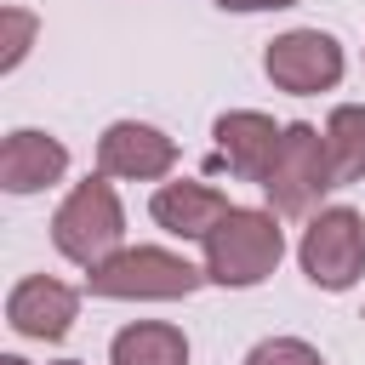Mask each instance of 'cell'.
<instances>
[{"instance_id":"obj_1","label":"cell","mask_w":365,"mask_h":365,"mask_svg":"<svg viewBox=\"0 0 365 365\" xmlns=\"http://www.w3.org/2000/svg\"><path fill=\"white\" fill-rule=\"evenodd\" d=\"M205 245V279L228 285V291H251L262 285L279 257H285V228L279 211H257V205H228V217L200 240Z\"/></svg>"},{"instance_id":"obj_2","label":"cell","mask_w":365,"mask_h":365,"mask_svg":"<svg viewBox=\"0 0 365 365\" xmlns=\"http://www.w3.org/2000/svg\"><path fill=\"white\" fill-rule=\"evenodd\" d=\"M200 285H205V268H194L165 245H120L108 262L86 268V291L114 302H177V297H194Z\"/></svg>"},{"instance_id":"obj_3","label":"cell","mask_w":365,"mask_h":365,"mask_svg":"<svg viewBox=\"0 0 365 365\" xmlns=\"http://www.w3.org/2000/svg\"><path fill=\"white\" fill-rule=\"evenodd\" d=\"M120 240H125V211H120L114 177L97 171V177H86V182H74L68 200L57 205V217H51V245H57L68 262L97 268V262H108V257L120 251Z\"/></svg>"},{"instance_id":"obj_4","label":"cell","mask_w":365,"mask_h":365,"mask_svg":"<svg viewBox=\"0 0 365 365\" xmlns=\"http://www.w3.org/2000/svg\"><path fill=\"white\" fill-rule=\"evenodd\" d=\"M331 188H336V177H331L325 131H319V125H308V120L285 125L279 154H274V165H268V177H262L268 211H279V217H308Z\"/></svg>"},{"instance_id":"obj_5","label":"cell","mask_w":365,"mask_h":365,"mask_svg":"<svg viewBox=\"0 0 365 365\" xmlns=\"http://www.w3.org/2000/svg\"><path fill=\"white\" fill-rule=\"evenodd\" d=\"M297 262H302V274H308L319 291H348V285H359V274H365V217H359L354 205H325V211H314L308 228H302Z\"/></svg>"},{"instance_id":"obj_6","label":"cell","mask_w":365,"mask_h":365,"mask_svg":"<svg viewBox=\"0 0 365 365\" xmlns=\"http://www.w3.org/2000/svg\"><path fill=\"white\" fill-rule=\"evenodd\" d=\"M262 74H268L279 91H297V97L331 91V86L342 80V46H336V34H325V29H285V34L268 40V51H262Z\"/></svg>"},{"instance_id":"obj_7","label":"cell","mask_w":365,"mask_h":365,"mask_svg":"<svg viewBox=\"0 0 365 365\" xmlns=\"http://www.w3.org/2000/svg\"><path fill=\"white\" fill-rule=\"evenodd\" d=\"M177 165V143L148 120H114L97 137V171L114 182H160Z\"/></svg>"},{"instance_id":"obj_8","label":"cell","mask_w":365,"mask_h":365,"mask_svg":"<svg viewBox=\"0 0 365 365\" xmlns=\"http://www.w3.org/2000/svg\"><path fill=\"white\" fill-rule=\"evenodd\" d=\"M74 314H80V291L51 279V274H29L6 297V325L17 336H29V342H63Z\"/></svg>"},{"instance_id":"obj_9","label":"cell","mask_w":365,"mask_h":365,"mask_svg":"<svg viewBox=\"0 0 365 365\" xmlns=\"http://www.w3.org/2000/svg\"><path fill=\"white\" fill-rule=\"evenodd\" d=\"M211 137H217V154H222V165H228L234 177L262 182L268 165H274V154H279L285 125H274V120L257 114V108H228V114H217Z\"/></svg>"},{"instance_id":"obj_10","label":"cell","mask_w":365,"mask_h":365,"mask_svg":"<svg viewBox=\"0 0 365 365\" xmlns=\"http://www.w3.org/2000/svg\"><path fill=\"white\" fill-rule=\"evenodd\" d=\"M63 171H68V148L51 131H34V125L6 131V143H0V188L6 194H40V188L63 182Z\"/></svg>"},{"instance_id":"obj_11","label":"cell","mask_w":365,"mask_h":365,"mask_svg":"<svg viewBox=\"0 0 365 365\" xmlns=\"http://www.w3.org/2000/svg\"><path fill=\"white\" fill-rule=\"evenodd\" d=\"M148 217H154L165 234H177V240H205V234L228 217V194L211 188V182L177 177V182H160V188H154Z\"/></svg>"},{"instance_id":"obj_12","label":"cell","mask_w":365,"mask_h":365,"mask_svg":"<svg viewBox=\"0 0 365 365\" xmlns=\"http://www.w3.org/2000/svg\"><path fill=\"white\" fill-rule=\"evenodd\" d=\"M108 365H188V336L165 319H137V325L114 331Z\"/></svg>"},{"instance_id":"obj_13","label":"cell","mask_w":365,"mask_h":365,"mask_svg":"<svg viewBox=\"0 0 365 365\" xmlns=\"http://www.w3.org/2000/svg\"><path fill=\"white\" fill-rule=\"evenodd\" d=\"M325 148H331V177H336V188L365 177V108H359V103L331 108V120H325Z\"/></svg>"},{"instance_id":"obj_14","label":"cell","mask_w":365,"mask_h":365,"mask_svg":"<svg viewBox=\"0 0 365 365\" xmlns=\"http://www.w3.org/2000/svg\"><path fill=\"white\" fill-rule=\"evenodd\" d=\"M34 34H40V17H34L29 6H6V11H0V74H11V68L29 57Z\"/></svg>"},{"instance_id":"obj_15","label":"cell","mask_w":365,"mask_h":365,"mask_svg":"<svg viewBox=\"0 0 365 365\" xmlns=\"http://www.w3.org/2000/svg\"><path fill=\"white\" fill-rule=\"evenodd\" d=\"M245 365H325V359H319V348L302 342V336H262V342L245 354Z\"/></svg>"},{"instance_id":"obj_16","label":"cell","mask_w":365,"mask_h":365,"mask_svg":"<svg viewBox=\"0 0 365 365\" xmlns=\"http://www.w3.org/2000/svg\"><path fill=\"white\" fill-rule=\"evenodd\" d=\"M222 11H285V6H297V0H217Z\"/></svg>"},{"instance_id":"obj_17","label":"cell","mask_w":365,"mask_h":365,"mask_svg":"<svg viewBox=\"0 0 365 365\" xmlns=\"http://www.w3.org/2000/svg\"><path fill=\"white\" fill-rule=\"evenodd\" d=\"M0 365H29V359H17V354H6V359H0Z\"/></svg>"},{"instance_id":"obj_18","label":"cell","mask_w":365,"mask_h":365,"mask_svg":"<svg viewBox=\"0 0 365 365\" xmlns=\"http://www.w3.org/2000/svg\"><path fill=\"white\" fill-rule=\"evenodd\" d=\"M57 365H80V359H57Z\"/></svg>"}]
</instances>
